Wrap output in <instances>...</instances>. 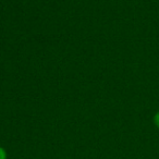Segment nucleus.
I'll return each instance as SVG.
<instances>
[{"label": "nucleus", "instance_id": "obj_1", "mask_svg": "<svg viewBox=\"0 0 159 159\" xmlns=\"http://www.w3.org/2000/svg\"><path fill=\"white\" fill-rule=\"evenodd\" d=\"M154 124L156 125V128L159 130V111H157L154 116Z\"/></svg>", "mask_w": 159, "mask_h": 159}, {"label": "nucleus", "instance_id": "obj_2", "mask_svg": "<svg viewBox=\"0 0 159 159\" xmlns=\"http://www.w3.org/2000/svg\"><path fill=\"white\" fill-rule=\"evenodd\" d=\"M8 155H7V152L3 147L0 146V159H7Z\"/></svg>", "mask_w": 159, "mask_h": 159}]
</instances>
